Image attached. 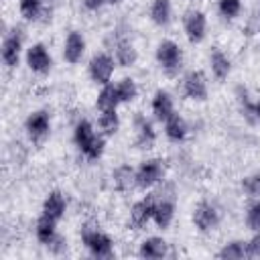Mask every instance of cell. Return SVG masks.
<instances>
[{"mask_svg":"<svg viewBox=\"0 0 260 260\" xmlns=\"http://www.w3.org/2000/svg\"><path fill=\"white\" fill-rule=\"evenodd\" d=\"M83 244L95 258H110L112 256V240L100 232V230H85L83 232Z\"/></svg>","mask_w":260,"mask_h":260,"instance_id":"6da1fadb","label":"cell"},{"mask_svg":"<svg viewBox=\"0 0 260 260\" xmlns=\"http://www.w3.org/2000/svg\"><path fill=\"white\" fill-rule=\"evenodd\" d=\"M156 61L160 63V67L169 73H175L181 65V49L177 43L173 41H162L156 49Z\"/></svg>","mask_w":260,"mask_h":260,"instance_id":"7a4b0ae2","label":"cell"},{"mask_svg":"<svg viewBox=\"0 0 260 260\" xmlns=\"http://www.w3.org/2000/svg\"><path fill=\"white\" fill-rule=\"evenodd\" d=\"M112 73H114V59L110 55L98 53V55L91 57V61H89V75H91V79L95 83L106 85L110 81Z\"/></svg>","mask_w":260,"mask_h":260,"instance_id":"3957f363","label":"cell"},{"mask_svg":"<svg viewBox=\"0 0 260 260\" xmlns=\"http://www.w3.org/2000/svg\"><path fill=\"white\" fill-rule=\"evenodd\" d=\"M162 177V162L152 158V160H146L138 167L136 171V185L146 189V187H152L154 183H158Z\"/></svg>","mask_w":260,"mask_h":260,"instance_id":"277c9868","label":"cell"},{"mask_svg":"<svg viewBox=\"0 0 260 260\" xmlns=\"http://www.w3.org/2000/svg\"><path fill=\"white\" fill-rule=\"evenodd\" d=\"M154 205H156V195H148L142 201L134 203L132 211H130V221L136 230H140L142 225L148 223V219H152L154 215Z\"/></svg>","mask_w":260,"mask_h":260,"instance_id":"5b68a950","label":"cell"},{"mask_svg":"<svg viewBox=\"0 0 260 260\" xmlns=\"http://www.w3.org/2000/svg\"><path fill=\"white\" fill-rule=\"evenodd\" d=\"M20 49H22V35H20V30H12L10 35L4 37V43H2V61L8 67L18 65Z\"/></svg>","mask_w":260,"mask_h":260,"instance_id":"8992f818","label":"cell"},{"mask_svg":"<svg viewBox=\"0 0 260 260\" xmlns=\"http://www.w3.org/2000/svg\"><path fill=\"white\" fill-rule=\"evenodd\" d=\"M51 55H49V51L45 49V45H41V43H37V45H32L28 51H26V65L32 69V71H37V73H47L49 69H51Z\"/></svg>","mask_w":260,"mask_h":260,"instance_id":"52a82bcc","label":"cell"},{"mask_svg":"<svg viewBox=\"0 0 260 260\" xmlns=\"http://www.w3.org/2000/svg\"><path fill=\"white\" fill-rule=\"evenodd\" d=\"M193 221H195V225H197L201 232H209V230H213V228L217 225V221H219L217 209H215L211 203L203 201V203L197 205V209H195V213H193Z\"/></svg>","mask_w":260,"mask_h":260,"instance_id":"ba28073f","label":"cell"},{"mask_svg":"<svg viewBox=\"0 0 260 260\" xmlns=\"http://www.w3.org/2000/svg\"><path fill=\"white\" fill-rule=\"evenodd\" d=\"M185 32L191 43H199L205 37V14L199 10H193L185 16Z\"/></svg>","mask_w":260,"mask_h":260,"instance_id":"9c48e42d","label":"cell"},{"mask_svg":"<svg viewBox=\"0 0 260 260\" xmlns=\"http://www.w3.org/2000/svg\"><path fill=\"white\" fill-rule=\"evenodd\" d=\"M83 51H85V39H83V35L77 32V30L69 32V37L65 41V49H63V57L69 63H77L83 57Z\"/></svg>","mask_w":260,"mask_h":260,"instance_id":"30bf717a","label":"cell"},{"mask_svg":"<svg viewBox=\"0 0 260 260\" xmlns=\"http://www.w3.org/2000/svg\"><path fill=\"white\" fill-rule=\"evenodd\" d=\"M26 132L32 140H43L49 132V114L47 112H35L26 120Z\"/></svg>","mask_w":260,"mask_h":260,"instance_id":"8fae6325","label":"cell"},{"mask_svg":"<svg viewBox=\"0 0 260 260\" xmlns=\"http://www.w3.org/2000/svg\"><path fill=\"white\" fill-rule=\"evenodd\" d=\"M185 93L193 100H205L207 95V83L201 71H191L185 77Z\"/></svg>","mask_w":260,"mask_h":260,"instance_id":"7c38bea8","label":"cell"},{"mask_svg":"<svg viewBox=\"0 0 260 260\" xmlns=\"http://www.w3.org/2000/svg\"><path fill=\"white\" fill-rule=\"evenodd\" d=\"M173 215H175V205H173V199L171 197H160L156 199V205H154V215L152 219L156 221L158 228H169V223L173 221Z\"/></svg>","mask_w":260,"mask_h":260,"instance_id":"4fadbf2b","label":"cell"},{"mask_svg":"<svg viewBox=\"0 0 260 260\" xmlns=\"http://www.w3.org/2000/svg\"><path fill=\"white\" fill-rule=\"evenodd\" d=\"M73 138H75L77 148L85 154V152L89 150V146L93 144V140L98 138V134L93 132V128H91V124H89L87 120H81V122L75 126V134H73Z\"/></svg>","mask_w":260,"mask_h":260,"instance_id":"5bb4252c","label":"cell"},{"mask_svg":"<svg viewBox=\"0 0 260 260\" xmlns=\"http://www.w3.org/2000/svg\"><path fill=\"white\" fill-rule=\"evenodd\" d=\"M65 207H67V203H65V199H63V195H61L59 191H53V193L47 195V199H45V203H43V213L49 215V217H53V219L57 221V219L63 217Z\"/></svg>","mask_w":260,"mask_h":260,"instance_id":"9a60e30c","label":"cell"},{"mask_svg":"<svg viewBox=\"0 0 260 260\" xmlns=\"http://www.w3.org/2000/svg\"><path fill=\"white\" fill-rule=\"evenodd\" d=\"M152 112H154V116H156L158 120H167L169 116L175 114V112H173V100H171V95H169L167 91L158 89V91L154 93V98H152Z\"/></svg>","mask_w":260,"mask_h":260,"instance_id":"2e32d148","label":"cell"},{"mask_svg":"<svg viewBox=\"0 0 260 260\" xmlns=\"http://www.w3.org/2000/svg\"><path fill=\"white\" fill-rule=\"evenodd\" d=\"M55 219L53 217H49V215H41V219L37 221V228H35V232H37V238H39V242L41 244H45V246H49L53 240H55V236H57V230H55Z\"/></svg>","mask_w":260,"mask_h":260,"instance_id":"e0dca14e","label":"cell"},{"mask_svg":"<svg viewBox=\"0 0 260 260\" xmlns=\"http://www.w3.org/2000/svg\"><path fill=\"white\" fill-rule=\"evenodd\" d=\"M165 132H167V136L171 140L179 142V140H183L187 136V124L179 114H173V116H169L165 120Z\"/></svg>","mask_w":260,"mask_h":260,"instance_id":"ac0fdd59","label":"cell"},{"mask_svg":"<svg viewBox=\"0 0 260 260\" xmlns=\"http://www.w3.org/2000/svg\"><path fill=\"white\" fill-rule=\"evenodd\" d=\"M165 254H167V242L160 238H148L140 246L142 258H162Z\"/></svg>","mask_w":260,"mask_h":260,"instance_id":"d6986e66","label":"cell"},{"mask_svg":"<svg viewBox=\"0 0 260 260\" xmlns=\"http://www.w3.org/2000/svg\"><path fill=\"white\" fill-rule=\"evenodd\" d=\"M120 104V98H118V91L114 85L106 83L104 89L100 91L98 95V108L104 112V110H116V106Z\"/></svg>","mask_w":260,"mask_h":260,"instance_id":"ffe728a7","label":"cell"},{"mask_svg":"<svg viewBox=\"0 0 260 260\" xmlns=\"http://www.w3.org/2000/svg\"><path fill=\"white\" fill-rule=\"evenodd\" d=\"M136 132H138V144L142 148H148L152 142H154V130H152V124L142 118V116H136Z\"/></svg>","mask_w":260,"mask_h":260,"instance_id":"44dd1931","label":"cell"},{"mask_svg":"<svg viewBox=\"0 0 260 260\" xmlns=\"http://www.w3.org/2000/svg\"><path fill=\"white\" fill-rule=\"evenodd\" d=\"M211 71L217 79H225L230 73V59L219 49H213L211 53Z\"/></svg>","mask_w":260,"mask_h":260,"instance_id":"7402d4cb","label":"cell"},{"mask_svg":"<svg viewBox=\"0 0 260 260\" xmlns=\"http://www.w3.org/2000/svg\"><path fill=\"white\" fill-rule=\"evenodd\" d=\"M114 183L120 191H126V189L132 187V183H136V173L128 165H122L114 171Z\"/></svg>","mask_w":260,"mask_h":260,"instance_id":"603a6c76","label":"cell"},{"mask_svg":"<svg viewBox=\"0 0 260 260\" xmlns=\"http://www.w3.org/2000/svg\"><path fill=\"white\" fill-rule=\"evenodd\" d=\"M150 16L156 24H167L171 20V2L169 0H154L150 8Z\"/></svg>","mask_w":260,"mask_h":260,"instance_id":"cb8c5ba5","label":"cell"},{"mask_svg":"<svg viewBox=\"0 0 260 260\" xmlns=\"http://www.w3.org/2000/svg\"><path fill=\"white\" fill-rule=\"evenodd\" d=\"M116 59H118L120 65L130 67V65H134V61H136V49H134L128 41H120L118 47H116Z\"/></svg>","mask_w":260,"mask_h":260,"instance_id":"d4e9b609","label":"cell"},{"mask_svg":"<svg viewBox=\"0 0 260 260\" xmlns=\"http://www.w3.org/2000/svg\"><path fill=\"white\" fill-rule=\"evenodd\" d=\"M120 126V120H118V114L116 110H104L102 116H100V130L106 134V136H112Z\"/></svg>","mask_w":260,"mask_h":260,"instance_id":"484cf974","label":"cell"},{"mask_svg":"<svg viewBox=\"0 0 260 260\" xmlns=\"http://www.w3.org/2000/svg\"><path fill=\"white\" fill-rule=\"evenodd\" d=\"M116 91H118L120 102H132V100L136 98V93H138L134 79H128V77H126V79H122V81L116 85Z\"/></svg>","mask_w":260,"mask_h":260,"instance_id":"4316f807","label":"cell"},{"mask_svg":"<svg viewBox=\"0 0 260 260\" xmlns=\"http://www.w3.org/2000/svg\"><path fill=\"white\" fill-rule=\"evenodd\" d=\"M219 258H244V256H248V250H246V246L242 244V242H230V244H225L223 246V250L217 254Z\"/></svg>","mask_w":260,"mask_h":260,"instance_id":"83f0119b","label":"cell"},{"mask_svg":"<svg viewBox=\"0 0 260 260\" xmlns=\"http://www.w3.org/2000/svg\"><path fill=\"white\" fill-rule=\"evenodd\" d=\"M41 6H43V0H20V12L26 20L37 18L41 12Z\"/></svg>","mask_w":260,"mask_h":260,"instance_id":"f1b7e54d","label":"cell"},{"mask_svg":"<svg viewBox=\"0 0 260 260\" xmlns=\"http://www.w3.org/2000/svg\"><path fill=\"white\" fill-rule=\"evenodd\" d=\"M246 221H248V228H250V230L260 232V201H254V203L248 207Z\"/></svg>","mask_w":260,"mask_h":260,"instance_id":"f546056e","label":"cell"},{"mask_svg":"<svg viewBox=\"0 0 260 260\" xmlns=\"http://www.w3.org/2000/svg\"><path fill=\"white\" fill-rule=\"evenodd\" d=\"M240 8H242V2L240 0H219V12L223 16H228V18L238 16Z\"/></svg>","mask_w":260,"mask_h":260,"instance_id":"4dcf8cb0","label":"cell"},{"mask_svg":"<svg viewBox=\"0 0 260 260\" xmlns=\"http://www.w3.org/2000/svg\"><path fill=\"white\" fill-rule=\"evenodd\" d=\"M244 189H246L252 197H260V173L246 177V179H244Z\"/></svg>","mask_w":260,"mask_h":260,"instance_id":"1f68e13d","label":"cell"},{"mask_svg":"<svg viewBox=\"0 0 260 260\" xmlns=\"http://www.w3.org/2000/svg\"><path fill=\"white\" fill-rule=\"evenodd\" d=\"M246 250H248V256L260 258V232H256V236L246 244Z\"/></svg>","mask_w":260,"mask_h":260,"instance_id":"d6a6232c","label":"cell"},{"mask_svg":"<svg viewBox=\"0 0 260 260\" xmlns=\"http://www.w3.org/2000/svg\"><path fill=\"white\" fill-rule=\"evenodd\" d=\"M104 2H108V0H85V6H87L89 10H98Z\"/></svg>","mask_w":260,"mask_h":260,"instance_id":"836d02e7","label":"cell"},{"mask_svg":"<svg viewBox=\"0 0 260 260\" xmlns=\"http://www.w3.org/2000/svg\"><path fill=\"white\" fill-rule=\"evenodd\" d=\"M108 2H112V4H118V2H120V0H108Z\"/></svg>","mask_w":260,"mask_h":260,"instance_id":"e575fe53","label":"cell"}]
</instances>
